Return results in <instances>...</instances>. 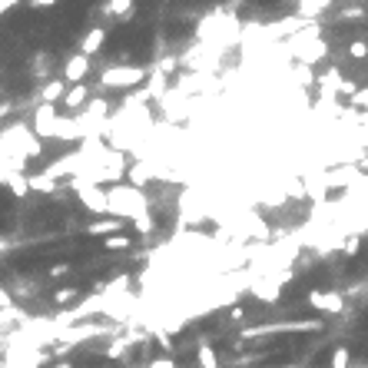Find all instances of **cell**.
Instances as JSON below:
<instances>
[{"mask_svg":"<svg viewBox=\"0 0 368 368\" xmlns=\"http://www.w3.org/2000/svg\"><path fill=\"white\" fill-rule=\"evenodd\" d=\"M358 252V236H349L345 239V256H355Z\"/></svg>","mask_w":368,"mask_h":368,"instance_id":"17","label":"cell"},{"mask_svg":"<svg viewBox=\"0 0 368 368\" xmlns=\"http://www.w3.org/2000/svg\"><path fill=\"white\" fill-rule=\"evenodd\" d=\"M93 100V90L90 83H74V87H67V93H63V100H60V107L67 113H83V107Z\"/></svg>","mask_w":368,"mask_h":368,"instance_id":"6","label":"cell"},{"mask_svg":"<svg viewBox=\"0 0 368 368\" xmlns=\"http://www.w3.org/2000/svg\"><path fill=\"white\" fill-rule=\"evenodd\" d=\"M199 365L203 368H219L216 365V351L209 349V345H199Z\"/></svg>","mask_w":368,"mask_h":368,"instance_id":"14","label":"cell"},{"mask_svg":"<svg viewBox=\"0 0 368 368\" xmlns=\"http://www.w3.org/2000/svg\"><path fill=\"white\" fill-rule=\"evenodd\" d=\"M335 0H295V17L299 20H312L318 14H325Z\"/></svg>","mask_w":368,"mask_h":368,"instance_id":"9","label":"cell"},{"mask_svg":"<svg viewBox=\"0 0 368 368\" xmlns=\"http://www.w3.org/2000/svg\"><path fill=\"white\" fill-rule=\"evenodd\" d=\"M129 236H120V232H116V236H107V239H103V246H107V249H127L129 246Z\"/></svg>","mask_w":368,"mask_h":368,"instance_id":"15","label":"cell"},{"mask_svg":"<svg viewBox=\"0 0 368 368\" xmlns=\"http://www.w3.org/2000/svg\"><path fill=\"white\" fill-rule=\"evenodd\" d=\"M103 14L113 20H129L133 17V0H107Z\"/></svg>","mask_w":368,"mask_h":368,"instance_id":"12","label":"cell"},{"mask_svg":"<svg viewBox=\"0 0 368 368\" xmlns=\"http://www.w3.org/2000/svg\"><path fill=\"white\" fill-rule=\"evenodd\" d=\"M76 196L93 216H107L110 213V193H103L100 186H76Z\"/></svg>","mask_w":368,"mask_h":368,"instance_id":"4","label":"cell"},{"mask_svg":"<svg viewBox=\"0 0 368 368\" xmlns=\"http://www.w3.org/2000/svg\"><path fill=\"white\" fill-rule=\"evenodd\" d=\"M149 368H176V365H173L169 358H160V362H153V365H149Z\"/></svg>","mask_w":368,"mask_h":368,"instance_id":"21","label":"cell"},{"mask_svg":"<svg viewBox=\"0 0 368 368\" xmlns=\"http://www.w3.org/2000/svg\"><path fill=\"white\" fill-rule=\"evenodd\" d=\"M67 299H74V289H63V292H56V302H67Z\"/></svg>","mask_w":368,"mask_h":368,"instance_id":"20","label":"cell"},{"mask_svg":"<svg viewBox=\"0 0 368 368\" xmlns=\"http://www.w3.org/2000/svg\"><path fill=\"white\" fill-rule=\"evenodd\" d=\"M256 295L262 299V302H276L279 299V282H266V285H259Z\"/></svg>","mask_w":368,"mask_h":368,"instance_id":"13","label":"cell"},{"mask_svg":"<svg viewBox=\"0 0 368 368\" xmlns=\"http://www.w3.org/2000/svg\"><path fill=\"white\" fill-rule=\"evenodd\" d=\"M10 305H14V299H10V292L0 285V309H10Z\"/></svg>","mask_w":368,"mask_h":368,"instance_id":"18","label":"cell"},{"mask_svg":"<svg viewBox=\"0 0 368 368\" xmlns=\"http://www.w3.org/2000/svg\"><path fill=\"white\" fill-rule=\"evenodd\" d=\"M56 107H60V103H37V107H34V120H30V129L37 133L40 140H54L56 120H60Z\"/></svg>","mask_w":368,"mask_h":368,"instance_id":"3","label":"cell"},{"mask_svg":"<svg viewBox=\"0 0 368 368\" xmlns=\"http://www.w3.org/2000/svg\"><path fill=\"white\" fill-rule=\"evenodd\" d=\"M67 80H43V87H40V103H60L63 100V93H67Z\"/></svg>","mask_w":368,"mask_h":368,"instance_id":"10","label":"cell"},{"mask_svg":"<svg viewBox=\"0 0 368 368\" xmlns=\"http://www.w3.org/2000/svg\"><path fill=\"white\" fill-rule=\"evenodd\" d=\"M332 368H349V349H335V355H332Z\"/></svg>","mask_w":368,"mask_h":368,"instance_id":"16","label":"cell"},{"mask_svg":"<svg viewBox=\"0 0 368 368\" xmlns=\"http://www.w3.org/2000/svg\"><path fill=\"white\" fill-rule=\"evenodd\" d=\"M149 70L147 67H129V63H113L100 74V90H136L147 87Z\"/></svg>","mask_w":368,"mask_h":368,"instance_id":"2","label":"cell"},{"mask_svg":"<svg viewBox=\"0 0 368 368\" xmlns=\"http://www.w3.org/2000/svg\"><path fill=\"white\" fill-rule=\"evenodd\" d=\"M120 229H123V219H120V216H113V219H100V222H93V226H87V232H90V236H103V239H107V236H116Z\"/></svg>","mask_w":368,"mask_h":368,"instance_id":"11","label":"cell"},{"mask_svg":"<svg viewBox=\"0 0 368 368\" xmlns=\"http://www.w3.org/2000/svg\"><path fill=\"white\" fill-rule=\"evenodd\" d=\"M107 37H110V30L103 27V23H96V27H90L87 34H83V40H80V54L83 56H96L100 50H103V43H107Z\"/></svg>","mask_w":368,"mask_h":368,"instance_id":"7","label":"cell"},{"mask_svg":"<svg viewBox=\"0 0 368 368\" xmlns=\"http://www.w3.org/2000/svg\"><path fill=\"white\" fill-rule=\"evenodd\" d=\"M90 70H93V60L76 50V54H74V56H67V63H63V80H67L70 87H74V83H87Z\"/></svg>","mask_w":368,"mask_h":368,"instance_id":"5","label":"cell"},{"mask_svg":"<svg viewBox=\"0 0 368 368\" xmlns=\"http://www.w3.org/2000/svg\"><path fill=\"white\" fill-rule=\"evenodd\" d=\"M27 3H30L34 10H43V7H54L56 0H27Z\"/></svg>","mask_w":368,"mask_h":368,"instance_id":"19","label":"cell"},{"mask_svg":"<svg viewBox=\"0 0 368 368\" xmlns=\"http://www.w3.org/2000/svg\"><path fill=\"white\" fill-rule=\"evenodd\" d=\"M309 302H312L318 312H325V315H335V312H342V309H345V299H342L338 292H318V289H315V292L309 295Z\"/></svg>","mask_w":368,"mask_h":368,"instance_id":"8","label":"cell"},{"mask_svg":"<svg viewBox=\"0 0 368 368\" xmlns=\"http://www.w3.org/2000/svg\"><path fill=\"white\" fill-rule=\"evenodd\" d=\"M110 213L120 219H140L149 213V199L140 186H113L110 189Z\"/></svg>","mask_w":368,"mask_h":368,"instance_id":"1","label":"cell"}]
</instances>
